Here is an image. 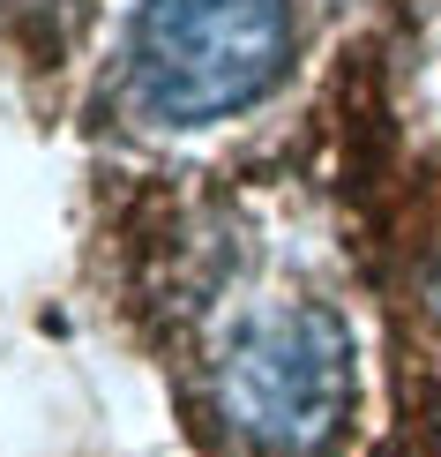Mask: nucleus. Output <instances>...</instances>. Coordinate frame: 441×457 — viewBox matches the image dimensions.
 <instances>
[{
  "label": "nucleus",
  "mask_w": 441,
  "mask_h": 457,
  "mask_svg": "<svg viewBox=\"0 0 441 457\" xmlns=\"http://www.w3.org/2000/svg\"><path fill=\"white\" fill-rule=\"evenodd\" d=\"M359 397V353L352 330L322 300L247 315L217 353V405L255 450L314 457L330 450Z\"/></svg>",
  "instance_id": "nucleus-2"
},
{
  "label": "nucleus",
  "mask_w": 441,
  "mask_h": 457,
  "mask_svg": "<svg viewBox=\"0 0 441 457\" xmlns=\"http://www.w3.org/2000/svg\"><path fill=\"white\" fill-rule=\"evenodd\" d=\"M292 68V0H143L127 90L165 128L262 105Z\"/></svg>",
  "instance_id": "nucleus-1"
}]
</instances>
